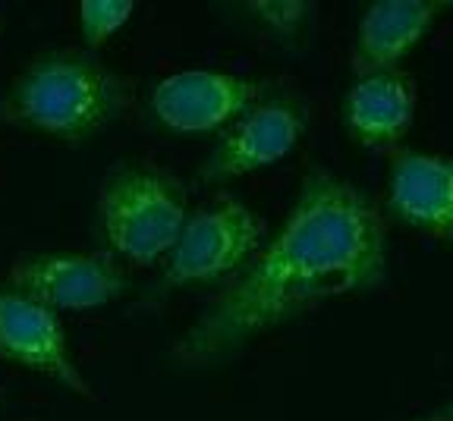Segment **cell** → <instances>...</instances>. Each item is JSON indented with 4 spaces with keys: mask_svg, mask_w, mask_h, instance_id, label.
<instances>
[{
    "mask_svg": "<svg viewBox=\"0 0 453 421\" xmlns=\"http://www.w3.org/2000/svg\"><path fill=\"white\" fill-rule=\"evenodd\" d=\"M0 358L64 384L82 400H95V387L70 356L60 315L7 287H0Z\"/></svg>",
    "mask_w": 453,
    "mask_h": 421,
    "instance_id": "52a82bcc",
    "label": "cell"
},
{
    "mask_svg": "<svg viewBox=\"0 0 453 421\" xmlns=\"http://www.w3.org/2000/svg\"><path fill=\"white\" fill-rule=\"evenodd\" d=\"M0 32H4V22H0Z\"/></svg>",
    "mask_w": 453,
    "mask_h": 421,
    "instance_id": "9a60e30c",
    "label": "cell"
},
{
    "mask_svg": "<svg viewBox=\"0 0 453 421\" xmlns=\"http://www.w3.org/2000/svg\"><path fill=\"white\" fill-rule=\"evenodd\" d=\"M416 117V79L406 70L362 76L343 98L347 133L365 148H394L406 139Z\"/></svg>",
    "mask_w": 453,
    "mask_h": 421,
    "instance_id": "8fae6325",
    "label": "cell"
},
{
    "mask_svg": "<svg viewBox=\"0 0 453 421\" xmlns=\"http://www.w3.org/2000/svg\"><path fill=\"white\" fill-rule=\"evenodd\" d=\"M249 10L277 38H299L303 26L309 22L311 4H303V0H255V4H249Z\"/></svg>",
    "mask_w": 453,
    "mask_h": 421,
    "instance_id": "4fadbf2b",
    "label": "cell"
},
{
    "mask_svg": "<svg viewBox=\"0 0 453 421\" xmlns=\"http://www.w3.org/2000/svg\"><path fill=\"white\" fill-rule=\"evenodd\" d=\"M305 129V113L293 101H262L230 123L214 142L211 155L198 170L205 183L240 180L255 170L283 161L299 145Z\"/></svg>",
    "mask_w": 453,
    "mask_h": 421,
    "instance_id": "ba28073f",
    "label": "cell"
},
{
    "mask_svg": "<svg viewBox=\"0 0 453 421\" xmlns=\"http://www.w3.org/2000/svg\"><path fill=\"white\" fill-rule=\"evenodd\" d=\"M133 0H82L79 4V32L88 48H101L133 16Z\"/></svg>",
    "mask_w": 453,
    "mask_h": 421,
    "instance_id": "7c38bea8",
    "label": "cell"
},
{
    "mask_svg": "<svg viewBox=\"0 0 453 421\" xmlns=\"http://www.w3.org/2000/svg\"><path fill=\"white\" fill-rule=\"evenodd\" d=\"M189 210L177 176L145 161L117 164L98 195V226L107 249L129 264H155L177 246Z\"/></svg>",
    "mask_w": 453,
    "mask_h": 421,
    "instance_id": "3957f363",
    "label": "cell"
},
{
    "mask_svg": "<svg viewBox=\"0 0 453 421\" xmlns=\"http://www.w3.org/2000/svg\"><path fill=\"white\" fill-rule=\"evenodd\" d=\"M7 289L54 311H88L117 302L127 293V274L111 255L38 252L10 264Z\"/></svg>",
    "mask_w": 453,
    "mask_h": 421,
    "instance_id": "5b68a950",
    "label": "cell"
},
{
    "mask_svg": "<svg viewBox=\"0 0 453 421\" xmlns=\"http://www.w3.org/2000/svg\"><path fill=\"white\" fill-rule=\"evenodd\" d=\"M388 271L384 220L353 183L311 170L280 233L208 305L173 346L183 365H205L258 333L331 299L378 287Z\"/></svg>",
    "mask_w": 453,
    "mask_h": 421,
    "instance_id": "6da1fadb",
    "label": "cell"
},
{
    "mask_svg": "<svg viewBox=\"0 0 453 421\" xmlns=\"http://www.w3.org/2000/svg\"><path fill=\"white\" fill-rule=\"evenodd\" d=\"M262 85L220 70H183L151 88L149 107L164 129L180 135L214 133L258 104Z\"/></svg>",
    "mask_w": 453,
    "mask_h": 421,
    "instance_id": "8992f818",
    "label": "cell"
},
{
    "mask_svg": "<svg viewBox=\"0 0 453 421\" xmlns=\"http://www.w3.org/2000/svg\"><path fill=\"white\" fill-rule=\"evenodd\" d=\"M388 210L400 224L453 246V157L396 151L388 176Z\"/></svg>",
    "mask_w": 453,
    "mask_h": 421,
    "instance_id": "9c48e42d",
    "label": "cell"
},
{
    "mask_svg": "<svg viewBox=\"0 0 453 421\" xmlns=\"http://www.w3.org/2000/svg\"><path fill=\"white\" fill-rule=\"evenodd\" d=\"M416 421H453V400L447 402V406H438L434 412L422 415V418H416Z\"/></svg>",
    "mask_w": 453,
    "mask_h": 421,
    "instance_id": "5bb4252c",
    "label": "cell"
},
{
    "mask_svg": "<svg viewBox=\"0 0 453 421\" xmlns=\"http://www.w3.org/2000/svg\"><path fill=\"white\" fill-rule=\"evenodd\" d=\"M444 4L434 0H378L365 10L353 44L356 79L400 70L416 44L428 35Z\"/></svg>",
    "mask_w": 453,
    "mask_h": 421,
    "instance_id": "30bf717a",
    "label": "cell"
},
{
    "mask_svg": "<svg viewBox=\"0 0 453 421\" xmlns=\"http://www.w3.org/2000/svg\"><path fill=\"white\" fill-rule=\"evenodd\" d=\"M123 107V82L88 50H48L28 60L0 104V119L54 142L92 139Z\"/></svg>",
    "mask_w": 453,
    "mask_h": 421,
    "instance_id": "7a4b0ae2",
    "label": "cell"
},
{
    "mask_svg": "<svg viewBox=\"0 0 453 421\" xmlns=\"http://www.w3.org/2000/svg\"><path fill=\"white\" fill-rule=\"evenodd\" d=\"M265 224L236 198L192 210L164 264V287H196L236 274L258 255Z\"/></svg>",
    "mask_w": 453,
    "mask_h": 421,
    "instance_id": "277c9868",
    "label": "cell"
}]
</instances>
